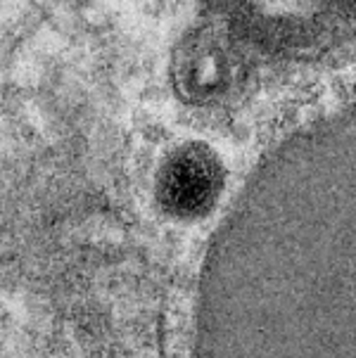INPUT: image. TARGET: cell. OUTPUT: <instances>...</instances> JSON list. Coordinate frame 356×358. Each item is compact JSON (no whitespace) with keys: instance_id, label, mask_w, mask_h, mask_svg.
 Here are the masks:
<instances>
[{"instance_id":"obj_1","label":"cell","mask_w":356,"mask_h":358,"mask_svg":"<svg viewBox=\"0 0 356 358\" xmlns=\"http://www.w3.org/2000/svg\"><path fill=\"white\" fill-rule=\"evenodd\" d=\"M195 358H356V119L285 150L216 230Z\"/></svg>"},{"instance_id":"obj_2","label":"cell","mask_w":356,"mask_h":358,"mask_svg":"<svg viewBox=\"0 0 356 358\" xmlns=\"http://www.w3.org/2000/svg\"><path fill=\"white\" fill-rule=\"evenodd\" d=\"M223 180V164L207 145H180L159 169L157 202L178 221H200L219 202Z\"/></svg>"},{"instance_id":"obj_3","label":"cell","mask_w":356,"mask_h":358,"mask_svg":"<svg viewBox=\"0 0 356 358\" xmlns=\"http://www.w3.org/2000/svg\"><path fill=\"white\" fill-rule=\"evenodd\" d=\"M271 34L290 43H311L333 29V20L356 15V0H255Z\"/></svg>"},{"instance_id":"obj_4","label":"cell","mask_w":356,"mask_h":358,"mask_svg":"<svg viewBox=\"0 0 356 358\" xmlns=\"http://www.w3.org/2000/svg\"><path fill=\"white\" fill-rule=\"evenodd\" d=\"M178 83L190 98H212L228 88L233 78L231 55L216 41H192L176 66Z\"/></svg>"}]
</instances>
